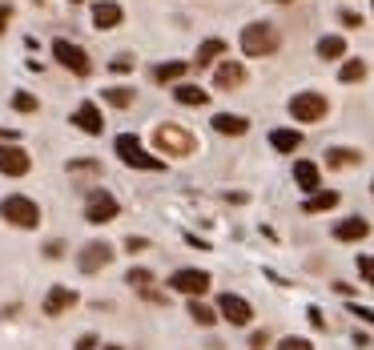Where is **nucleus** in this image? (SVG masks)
Instances as JSON below:
<instances>
[{
	"mask_svg": "<svg viewBox=\"0 0 374 350\" xmlns=\"http://www.w3.org/2000/svg\"><path fill=\"white\" fill-rule=\"evenodd\" d=\"M213 129H217V133H226V137H242V133L250 129V121H246V117H237V113H217V117H213Z\"/></svg>",
	"mask_w": 374,
	"mask_h": 350,
	"instance_id": "nucleus-18",
	"label": "nucleus"
},
{
	"mask_svg": "<svg viewBox=\"0 0 374 350\" xmlns=\"http://www.w3.org/2000/svg\"><path fill=\"white\" fill-rule=\"evenodd\" d=\"M125 250H149V242L145 237H125Z\"/></svg>",
	"mask_w": 374,
	"mask_h": 350,
	"instance_id": "nucleus-40",
	"label": "nucleus"
},
{
	"mask_svg": "<svg viewBox=\"0 0 374 350\" xmlns=\"http://www.w3.org/2000/svg\"><path fill=\"white\" fill-rule=\"evenodd\" d=\"M270 145H274L278 153H294V149L302 145V133H298V129H274V133H270Z\"/></svg>",
	"mask_w": 374,
	"mask_h": 350,
	"instance_id": "nucleus-23",
	"label": "nucleus"
},
{
	"mask_svg": "<svg viewBox=\"0 0 374 350\" xmlns=\"http://www.w3.org/2000/svg\"><path fill=\"white\" fill-rule=\"evenodd\" d=\"M213 85L222 89V93H230L237 85H246V65L242 61H222L217 69H213Z\"/></svg>",
	"mask_w": 374,
	"mask_h": 350,
	"instance_id": "nucleus-12",
	"label": "nucleus"
},
{
	"mask_svg": "<svg viewBox=\"0 0 374 350\" xmlns=\"http://www.w3.org/2000/svg\"><path fill=\"white\" fill-rule=\"evenodd\" d=\"M358 162H362L358 149H342V145L326 149V165H330V169H351V165H358Z\"/></svg>",
	"mask_w": 374,
	"mask_h": 350,
	"instance_id": "nucleus-21",
	"label": "nucleus"
},
{
	"mask_svg": "<svg viewBox=\"0 0 374 350\" xmlns=\"http://www.w3.org/2000/svg\"><path fill=\"white\" fill-rule=\"evenodd\" d=\"M121 213V202L109 193V189H93L89 193V202H85V217L93 222V226H109V222H117Z\"/></svg>",
	"mask_w": 374,
	"mask_h": 350,
	"instance_id": "nucleus-5",
	"label": "nucleus"
},
{
	"mask_svg": "<svg viewBox=\"0 0 374 350\" xmlns=\"http://www.w3.org/2000/svg\"><path fill=\"white\" fill-rule=\"evenodd\" d=\"M37 105H41V101H37L32 93H17V97H12V109H17V113H37Z\"/></svg>",
	"mask_w": 374,
	"mask_h": 350,
	"instance_id": "nucleus-30",
	"label": "nucleus"
},
{
	"mask_svg": "<svg viewBox=\"0 0 374 350\" xmlns=\"http://www.w3.org/2000/svg\"><path fill=\"white\" fill-rule=\"evenodd\" d=\"M169 290H177V294H186V298H201V294L210 290V274H206V270H177V274L169 278Z\"/></svg>",
	"mask_w": 374,
	"mask_h": 350,
	"instance_id": "nucleus-9",
	"label": "nucleus"
},
{
	"mask_svg": "<svg viewBox=\"0 0 374 350\" xmlns=\"http://www.w3.org/2000/svg\"><path fill=\"white\" fill-rule=\"evenodd\" d=\"M362 77H366V65H362V61H346V65L338 69V81H342V85H354V81H362Z\"/></svg>",
	"mask_w": 374,
	"mask_h": 350,
	"instance_id": "nucleus-27",
	"label": "nucleus"
},
{
	"mask_svg": "<svg viewBox=\"0 0 374 350\" xmlns=\"http://www.w3.org/2000/svg\"><path fill=\"white\" fill-rule=\"evenodd\" d=\"M8 21H12V8H8V4H0V32L8 28Z\"/></svg>",
	"mask_w": 374,
	"mask_h": 350,
	"instance_id": "nucleus-41",
	"label": "nucleus"
},
{
	"mask_svg": "<svg viewBox=\"0 0 374 350\" xmlns=\"http://www.w3.org/2000/svg\"><path fill=\"white\" fill-rule=\"evenodd\" d=\"M17 137V129H4V125H0V141H12Z\"/></svg>",
	"mask_w": 374,
	"mask_h": 350,
	"instance_id": "nucleus-42",
	"label": "nucleus"
},
{
	"mask_svg": "<svg viewBox=\"0 0 374 350\" xmlns=\"http://www.w3.org/2000/svg\"><path fill=\"white\" fill-rule=\"evenodd\" d=\"M117 153H121V162L133 165V169H161V157L145 153L141 141H137V133H121V137H117Z\"/></svg>",
	"mask_w": 374,
	"mask_h": 350,
	"instance_id": "nucleus-7",
	"label": "nucleus"
},
{
	"mask_svg": "<svg viewBox=\"0 0 374 350\" xmlns=\"http://www.w3.org/2000/svg\"><path fill=\"white\" fill-rule=\"evenodd\" d=\"M217 318H226V322H234V327H250V322H254V306L246 302L242 294H222V298H217Z\"/></svg>",
	"mask_w": 374,
	"mask_h": 350,
	"instance_id": "nucleus-8",
	"label": "nucleus"
},
{
	"mask_svg": "<svg viewBox=\"0 0 374 350\" xmlns=\"http://www.w3.org/2000/svg\"><path fill=\"white\" fill-rule=\"evenodd\" d=\"M69 306H77V294H72L69 286H52V290L45 294V314L48 318H61Z\"/></svg>",
	"mask_w": 374,
	"mask_h": 350,
	"instance_id": "nucleus-15",
	"label": "nucleus"
},
{
	"mask_svg": "<svg viewBox=\"0 0 374 350\" xmlns=\"http://www.w3.org/2000/svg\"><path fill=\"white\" fill-rule=\"evenodd\" d=\"M278 4H290V0H278Z\"/></svg>",
	"mask_w": 374,
	"mask_h": 350,
	"instance_id": "nucleus-45",
	"label": "nucleus"
},
{
	"mask_svg": "<svg viewBox=\"0 0 374 350\" xmlns=\"http://www.w3.org/2000/svg\"><path fill=\"white\" fill-rule=\"evenodd\" d=\"M52 57H57V61H61L72 77H89V72H93L89 52H85L81 45H72V41H61V37H57V41H52Z\"/></svg>",
	"mask_w": 374,
	"mask_h": 350,
	"instance_id": "nucleus-4",
	"label": "nucleus"
},
{
	"mask_svg": "<svg viewBox=\"0 0 374 350\" xmlns=\"http://www.w3.org/2000/svg\"><path fill=\"white\" fill-rule=\"evenodd\" d=\"M310 327H326V318H322V310H318V306H310Z\"/></svg>",
	"mask_w": 374,
	"mask_h": 350,
	"instance_id": "nucleus-39",
	"label": "nucleus"
},
{
	"mask_svg": "<svg viewBox=\"0 0 374 350\" xmlns=\"http://www.w3.org/2000/svg\"><path fill=\"white\" fill-rule=\"evenodd\" d=\"M72 125H77V129H81V133H101V129H105V121H101V109H97L93 101H81V105H77V109H72Z\"/></svg>",
	"mask_w": 374,
	"mask_h": 350,
	"instance_id": "nucleus-13",
	"label": "nucleus"
},
{
	"mask_svg": "<svg viewBox=\"0 0 374 350\" xmlns=\"http://www.w3.org/2000/svg\"><path fill=\"white\" fill-rule=\"evenodd\" d=\"M334 206H338V193H334V189H318V193H310L302 202L306 213H326V210H334Z\"/></svg>",
	"mask_w": 374,
	"mask_h": 350,
	"instance_id": "nucleus-20",
	"label": "nucleus"
},
{
	"mask_svg": "<svg viewBox=\"0 0 374 350\" xmlns=\"http://www.w3.org/2000/svg\"><path fill=\"white\" fill-rule=\"evenodd\" d=\"M326 97L322 93H298V97H290V117L294 121H302V125H314V121H322L326 117Z\"/></svg>",
	"mask_w": 374,
	"mask_h": 350,
	"instance_id": "nucleus-6",
	"label": "nucleus"
},
{
	"mask_svg": "<svg viewBox=\"0 0 374 350\" xmlns=\"http://www.w3.org/2000/svg\"><path fill=\"white\" fill-rule=\"evenodd\" d=\"M371 197H374V182H371Z\"/></svg>",
	"mask_w": 374,
	"mask_h": 350,
	"instance_id": "nucleus-44",
	"label": "nucleus"
},
{
	"mask_svg": "<svg viewBox=\"0 0 374 350\" xmlns=\"http://www.w3.org/2000/svg\"><path fill=\"white\" fill-rule=\"evenodd\" d=\"M153 141H157V149H161L165 157H189L193 153V133L189 129H181V125H173V121H165V125H157L153 129Z\"/></svg>",
	"mask_w": 374,
	"mask_h": 350,
	"instance_id": "nucleus-3",
	"label": "nucleus"
},
{
	"mask_svg": "<svg viewBox=\"0 0 374 350\" xmlns=\"http://www.w3.org/2000/svg\"><path fill=\"white\" fill-rule=\"evenodd\" d=\"M109 69H113V72H133V57H125V52H121V57L109 61Z\"/></svg>",
	"mask_w": 374,
	"mask_h": 350,
	"instance_id": "nucleus-33",
	"label": "nucleus"
},
{
	"mask_svg": "<svg viewBox=\"0 0 374 350\" xmlns=\"http://www.w3.org/2000/svg\"><path fill=\"white\" fill-rule=\"evenodd\" d=\"M186 72H189V61H165V65L153 69V81H157V85H169V81H181Z\"/></svg>",
	"mask_w": 374,
	"mask_h": 350,
	"instance_id": "nucleus-22",
	"label": "nucleus"
},
{
	"mask_svg": "<svg viewBox=\"0 0 374 350\" xmlns=\"http://www.w3.org/2000/svg\"><path fill=\"white\" fill-rule=\"evenodd\" d=\"M318 57H322V61H342V57H346V41H342V37H322V41H318Z\"/></svg>",
	"mask_w": 374,
	"mask_h": 350,
	"instance_id": "nucleus-24",
	"label": "nucleus"
},
{
	"mask_svg": "<svg viewBox=\"0 0 374 350\" xmlns=\"http://www.w3.org/2000/svg\"><path fill=\"white\" fill-rule=\"evenodd\" d=\"M125 21V8L117 0H97L93 4V28H117Z\"/></svg>",
	"mask_w": 374,
	"mask_h": 350,
	"instance_id": "nucleus-14",
	"label": "nucleus"
},
{
	"mask_svg": "<svg viewBox=\"0 0 374 350\" xmlns=\"http://www.w3.org/2000/svg\"><path fill=\"white\" fill-rule=\"evenodd\" d=\"M125 286H137V290H149V286H153V270H129V274H125Z\"/></svg>",
	"mask_w": 374,
	"mask_h": 350,
	"instance_id": "nucleus-29",
	"label": "nucleus"
},
{
	"mask_svg": "<svg viewBox=\"0 0 374 350\" xmlns=\"http://www.w3.org/2000/svg\"><path fill=\"white\" fill-rule=\"evenodd\" d=\"M217 57H226V41H222V37H213V41H201L197 57H193V65H197V69H210Z\"/></svg>",
	"mask_w": 374,
	"mask_h": 350,
	"instance_id": "nucleus-19",
	"label": "nucleus"
},
{
	"mask_svg": "<svg viewBox=\"0 0 374 350\" xmlns=\"http://www.w3.org/2000/svg\"><path fill=\"white\" fill-rule=\"evenodd\" d=\"M28 169H32V157L24 153L21 145H12V141L0 145V173H4V177H24Z\"/></svg>",
	"mask_w": 374,
	"mask_h": 350,
	"instance_id": "nucleus-10",
	"label": "nucleus"
},
{
	"mask_svg": "<svg viewBox=\"0 0 374 350\" xmlns=\"http://www.w3.org/2000/svg\"><path fill=\"white\" fill-rule=\"evenodd\" d=\"M105 350H125V347H105Z\"/></svg>",
	"mask_w": 374,
	"mask_h": 350,
	"instance_id": "nucleus-43",
	"label": "nucleus"
},
{
	"mask_svg": "<svg viewBox=\"0 0 374 350\" xmlns=\"http://www.w3.org/2000/svg\"><path fill=\"white\" fill-rule=\"evenodd\" d=\"M109 262H113V246H109V242H89V246L81 250V262H77V266H81V274H97V270H105Z\"/></svg>",
	"mask_w": 374,
	"mask_h": 350,
	"instance_id": "nucleus-11",
	"label": "nucleus"
},
{
	"mask_svg": "<svg viewBox=\"0 0 374 350\" xmlns=\"http://www.w3.org/2000/svg\"><path fill=\"white\" fill-rule=\"evenodd\" d=\"M366 233H371V222H366V217H346V222L334 226V237H338V242H362Z\"/></svg>",
	"mask_w": 374,
	"mask_h": 350,
	"instance_id": "nucleus-16",
	"label": "nucleus"
},
{
	"mask_svg": "<svg viewBox=\"0 0 374 350\" xmlns=\"http://www.w3.org/2000/svg\"><path fill=\"white\" fill-rule=\"evenodd\" d=\"M294 182H298L306 193H318V189H322V173H318L314 162H298L294 165Z\"/></svg>",
	"mask_w": 374,
	"mask_h": 350,
	"instance_id": "nucleus-17",
	"label": "nucleus"
},
{
	"mask_svg": "<svg viewBox=\"0 0 374 350\" xmlns=\"http://www.w3.org/2000/svg\"><path fill=\"white\" fill-rule=\"evenodd\" d=\"M266 342H270V334H266V330H254V334H250V350H262Z\"/></svg>",
	"mask_w": 374,
	"mask_h": 350,
	"instance_id": "nucleus-38",
	"label": "nucleus"
},
{
	"mask_svg": "<svg viewBox=\"0 0 374 350\" xmlns=\"http://www.w3.org/2000/svg\"><path fill=\"white\" fill-rule=\"evenodd\" d=\"M189 318H193L197 327H213V322H217V310H210V306L197 302V298H189Z\"/></svg>",
	"mask_w": 374,
	"mask_h": 350,
	"instance_id": "nucleus-26",
	"label": "nucleus"
},
{
	"mask_svg": "<svg viewBox=\"0 0 374 350\" xmlns=\"http://www.w3.org/2000/svg\"><path fill=\"white\" fill-rule=\"evenodd\" d=\"M278 350H314V347H310L306 338H294V334H290V338H282L278 342Z\"/></svg>",
	"mask_w": 374,
	"mask_h": 350,
	"instance_id": "nucleus-32",
	"label": "nucleus"
},
{
	"mask_svg": "<svg viewBox=\"0 0 374 350\" xmlns=\"http://www.w3.org/2000/svg\"><path fill=\"white\" fill-rule=\"evenodd\" d=\"M61 254H65V242H57V237L45 242V257H61Z\"/></svg>",
	"mask_w": 374,
	"mask_h": 350,
	"instance_id": "nucleus-37",
	"label": "nucleus"
},
{
	"mask_svg": "<svg viewBox=\"0 0 374 350\" xmlns=\"http://www.w3.org/2000/svg\"><path fill=\"white\" fill-rule=\"evenodd\" d=\"M278 45H282V37H278L274 24L254 21V24L242 28V52H246V57H270V52H278Z\"/></svg>",
	"mask_w": 374,
	"mask_h": 350,
	"instance_id": "nucleus-2",
	"label": "nucleus"
},
{
	"mask_svg": "<svg viewBox=\"0 0 374 350\" xmlns=\"http://www.w3.org/2000/svg\"><path fill=\"white\" fill-rule=\"evenodd\" d=\"M77 4H81V0H77Z\"/></svg>",
	"mask_w": 374,
	"mask_h": 350,
	"instance_id": "nucleus-46",
	"label": "nucleus"
},
{
	"mask_svg": "<svg viewBox=\"0 0 374 350\" xmlns=\"http://www.w3.org/2000/svg\"><path fill=\"white\" fill-rule=\"evenodd\" d=\"M338 21L346 24V28H362V17H358L354 8H342V12H338Z\"/></svg>",
	"mask_w": 374,
	"mask_h": 350,
	"instance_id": "nucleus-34",
	"label": "nucleus"
},
{
	"mask_svg": "<svg viewBox=\"0 0 374 350\" xmlns=\"http://www.w3.org/2000/svg\"><path fill=\"white\" fill-rule=\"evenodd\" d=\"M97 347H101L97 334H81V338H77V350H97Z\"/></svg>",
	"mask_w": 374,
	"mask_h": 350,
	"instance_id": "nucleus-36",
	"label": "nucleus"
},
{
	"mask_svg": "<svg viewBox=\"0 0 374 350\" xmlns=\"http://www.w3.org/2000/svg\"><path fill=\"white\" fill-rule=\"evenodd\" d=\"M351 314H354V318H362V322H371V327H374V310H371V306H358V302H351Z\"/></svg>",
	"mask_w": 374,
	"mask_h": 350,
	"instance_id": "nucleus-35",
	"label": "nucleus"
},
{
	"mask_svg": "<svg viewBox=\"0 0 374 350\" xmlns=\"http://www.w3.org/2000/svg\"><path fill=\"white\" fill-rule=\"evenodd\" d=\"M0 217L8 226H17V230H37L41 226V206L32 197H24V193H8L0 202Z\"/></svg>",
	"mask_w": 374,
	"mask_h": 350,
	"instance_id": "nucleus-1",
	"label": "nucleus"
},
{
	"mask_svg": "<svg viewBox=\"0 0 374 350\" xmlns=\"http://www.w3.org/2000/svg\"><path fill=\"white\" fill-rule=\"evenodd\" d=\"M173 101H177V105H206L210 93L197 89V85H177V89H173Z\"/></svg>",
	"mask_w": 374,
	"mask_h": 350,
	"instance_id": "nucleus-25",
	"label": "nucleus"
},
{
	"mask_svg": "<svg viewBox=\"0 0 374 350\" xmlns=\"http://www.w3.org/2000/svg\"><path fill=\"white\" fill-rule=\"evenodd\" d=\"M358 274L374 286V254H362V257H358Z\"/></svg>",
	"mask_w": 374,
	"mask_h": 350,
	"instance_id": "nucleus-31",
	"label": "nucleus"
},
{
	"mask_svg": "<svg viewBox=\"0 0 374 350\" xmlns=\"http://www.w3.org/2000/svg\"><path fill=\"white\" fill-rule=\"evenodd\" d=\"M105 101H109V105H117V109H129V105H133V89L113 85V89H105Z\"/></svg>",
	"mask_w": 374,
	"mask_h": 350,
	"instance_id": "nucleus-28",
	"label": "nucleus"
}]
</instances>
